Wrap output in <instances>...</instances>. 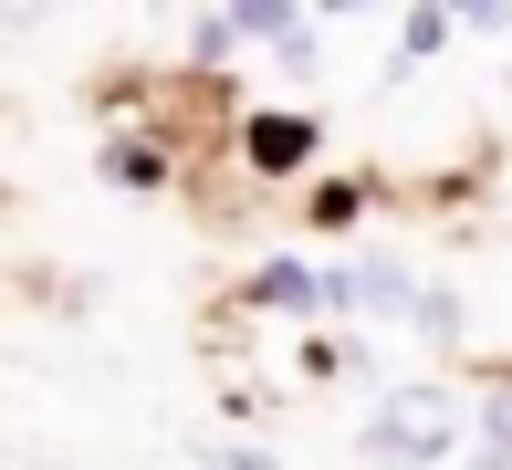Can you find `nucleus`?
I'll use <instances>...</instances> for the list:
<instances>
[{
  "label": "nucleus",
  "mask_w": 512,
  "mask_h": 470,
  "mask_svg": "<svg viewBox=\"0 0 512 470\" xmlns=\"http://www.w3.org/2000/svg\"><path fill=\"white\" fill-rule=\"evenodd\" d=\"M262 32H293V0H230L199 32V53H230V42H262Z\"/></svg>",
  "instance_id": "nucleus-2"
},
{
  "label": "nucleus",
  "mask_w": 512,
  "mask_h": 470,
  "mask_svg": "<svg viewBox=\"0 0 512 470\" xmlns=\"http://www.w3.org/2000/svg\"><path fill=\"white\" fill-rule=\"evenodd\" d=\"M366 450H377V460H450L460 450V408L439 387H398L377 408V429H366Z\"/></svg>",
  "instance_id": "nucleus-1"
},
{
  "label": "nucleus",
  "mask_w": 512,
  "mask_h": 470,
  "mask_svg": "<svg viewBox=\"0 0 512 470\" xmlns=\"http://www.w3.org/2000/svg\"><path fill=\"white\" fill-rule=\"evenodd\" d=\"M450 11H460V21H481V32H502V21H512V0H450Z\"/></svg>",
  "instance_id": "nucleus-6"
},
{
  "label": "nucleus",
  "mask_w": 512,
  "mask_h": 470,
  "mask_svg": "<svg viewBox=\"0 0 512 470\" xmlns=\"http://www.w3.org/2000/svg\"><path fill=\"white\" fill-rule=\"evenodd\" d=\"M314 157V115H262L251 126V168H304Z\"/></svg>",
  "instance_id": "nucleus-3"
},
{
  "label": "nucleus",
  "mask_w": 512,
  "mask_h": 470,
  "mask_svg": "<svg viewBox=\"0 0 512 470\" xmlns=\"http://www.w3.org/2000/svg\"><path fill=\"white\" fill-rule=\"evenodd\" d=\"M324 11H356V0H324Z\"/></svg>",
  "instance_id": "nucleus-7"
},
{
  "label": "nucleus",
  "mask_w": 512,
  "mask_h": 470,
  "mask_svg": "<svg viewBox=\"0 0 512 470\" xmlns=\"http://www.w3.org/2000/svg\"><path fill=\"white\" fill-rule=\"evenodd\" d=\"M251 303H324V272H293V262H272V272H251Z\"/></svg>",
  "instance_id": "nucleus-4"
},
{
  "label": "nucleus",
  "mask_w": 512,
  "mask_h": 470,
  "mask_svg": "<svg viewBox=\"0 0 512 470\" xmlns=\"http://www.w3.org/2000/svg\"><path fill=\"white\" fill-rule=\"evenodd\" d=\"M439 42H450V0H429V11L408 21V53H439Z\"/></svg>",
  "instance_id": "nucleus-5"
}]
</instances>
